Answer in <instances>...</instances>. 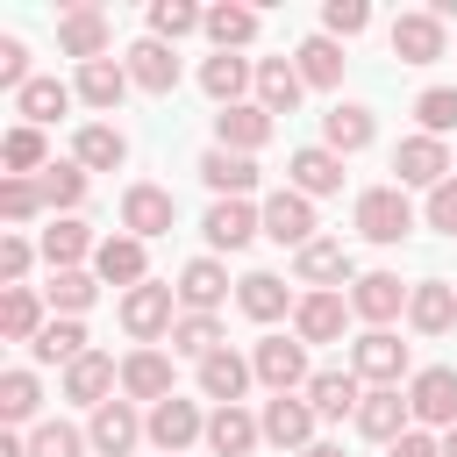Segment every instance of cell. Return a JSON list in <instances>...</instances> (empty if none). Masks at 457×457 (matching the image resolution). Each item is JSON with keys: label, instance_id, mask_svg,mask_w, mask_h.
I'll return each instance as SVG.
<instances>
[{"label": "cell", "instance_id": "2e32d148", "mask_svg": "<svg viewBox=\"0 0 457 457\" xmlns=\"http://www.w3.org/2000/svg\"><path fill=\"white\" fill-rule=\"evenodd\" d=\"M407 414H414V407L400 400V386H371L364 407H357V428H364L371 443H400V436H407Z\"/></svg>", "mask_w": 457, "mask_h": 457}, {"label": "cell", "instance_id": "7402d4cb", "mask_svg": "<svg viewBox=\"0 0 457 457\" xmlns=\"http://www.w3.org/2000/svg\"><path fill=\"white\" fill-rule=\"evenodd\" d=\"M121 393L129 400H171V357L164 350H136V357H121Z\"/></svg>", "mask_w": 457, "mask_h": 457}, {"label": "cell", "instance_id": "e0dca14e", "mask_svg": "<svg viewBox=\"0 0 457 457\" xmlns=\"http://www.w3.org/2000/svg\"><path fill=\"white\" fill-rule=\"evenodd\" d=\"M143 436H150V428L136 421V407H129V400H107V407H93V450H100V457H129Z\"/></svg>", "mask_w": 457, "mask_h": 457}, {"label": "cell", "instance_id": "83f0119b", "mask_svg": "<svg viewBox=\"0 0 457 457\" xmlns=\"http://www.w3.org/2000/svg\"><path fill=\"white\" fill-rule=\"evenodd\" d=\"M257 436H264V428H257L243 407H214V414H207V450H214V457H250Z\"/></svg>", "mask_w": 457, "mask_h": 457}, {"label": "cell", "instance_id": "f907efd6", "mask_svg": "<svg viewBox=\"0 0 457 457\" xmlns=\"http://www.w3.org/2000/svg\"><path fill=\"white\" fill-rule=\"evenodd\" d=\"M36 207H50V200H43V179H7V186H0V214H7L14 228H21Z\"/></svg>", "mask_w": 457, "mask_h": 457}, {"label": "cell", "instance_id": "ac0fdd59", "mask_svg": "<svg viewBox=\"0 0 457 457\" xmlns=\"http://www.w3.org/2000/svg\"><path fill=\"white\" fill-rule=\"evenodd\" d=\"M393 57L400 64H436L443 57V21L421 7V14H400L393 21Z\"/></svg>", "mask_w": 457, "mask_h": 457}, {"label": "cell", "instance_id": "1f68e13d", "mask_svg": "<svg viewBox=\"0 0 457 457\" xmlns=\"http://www.w3.org/2000/svg\"><path fill=\"white\" fill-rule=\"evenodd\" d=\"M43 328H50V321H43V300H36L29 286H7V293H0V336H7V343H36Z\"/></svg>", "mask_w": 457, "mask_h": 457}, {"label": "cell", "instance_id": "4fadbf2b", "mask_svg": "<svg viewBox=\"0 0 457 457\" xmlns=\"http://www.w3.org/2000/svg\"><path fill=\"white\" fill-rule=\"evenodd\" d=\"M214 136H221V150L250 157V150H264V143H271V114H264L257 100H243V107H221V114H214Z\"/></svg>", "mask_w": 457, "mask_h": 457}, {"label": "cell", "instance_id": "d6a6232c", "mask_svg": "<svg viewBox=\"0 0 457 457\" xmlns=\"http://www.w3.org/2000/svg\"><path fill=\"white\" fill-rule=\"evenodd\" d=\"M257 71L243 64V57H228V50H214L207 64H200V86H207V100H221V107H243V86H250Z\"/></svg>", "mask_w": 457, "mask_h": 457}, {"label": "cell", "instance_id": "277c9868", "mask_svg": "<svg viewBox=\"0 0 457 457\" xmlns=\"http://www.w3.org/2000/svg\"><path fill=\"white\" fill-rule=\"evenodd\" d=\"M350 371L371 378V386H400V371H407V343H400L393 328H364V336L350 343Z\"/></svg>", "mask_w": 457, "mask_h": 457}, {"label": "cell", "instance_id": "f1b7e54d", "mask_svg": "<svg viewBox=\"0 0 457 457\" xmlns=\"http://www.w3.org/2000/svg\"><path fill=\"white\" fill-rule=\"evenodd\" d=\"M200 179H207V186H214V193H221V200H243V193H250V186H257V164H250V157H236V150H221V143H214V150H207V157H200Z\"/></svg>", "mask_w": 457, "mask_h": 457}, {"label": "cell", "instance_id": "ba28073f", "mask_svg": "<svg viewBox=\"0 0 457 457\" xmlns=\"http://www.w3.org/2000/svg\"><path fill=\"white\" fill-rule=\"evenodd\" d=\"M257 428H264V443H278V450H307V443H314V407L293 400V393H271L264 414H257Z\"/></svg>", "mask_w": 457, "mask_h": 457}, {"label": "cell", "instance_id": "4316f807", "mask_svg": "<svg viewBox=\"0 0 457 457\" xmlns=\"http://www.w3.org/2000/svg\"><path fill=\"white\" fill-rule=\"evenodd\" d=\"M129 86H136V79H129V64H114V57H100V64H79V100H86V107H100V114H114Z\"/></svg>", "mask_w": 457, "mask_h": 457}, {"label": "cell", "instance_id": "6da1fadb", "mask_svg": "<svg viewBox=\"0 0 457 457\" xmlns=\"http://www.w3.org/2000/svg\"><path fill=\"white\" fill-rule=\"evenodd\" d=\"M407 228H414V207H407L400 186L357 193V236H364V243H407Z\"/></svg>", "mask_w": 457, "mask_h": 457}, {"label": "cell", "instance_id": "d590c367", "mask_svg": "<svg viewBox=\"0 0 457 457\" xmlns=\"http://www.w3.org/2000/svg\"><path fill=\"white\" fill-rule=\"evenodd\" d=\"M14 107H21L29 129H43V121H57V114L71 107V86H57V79H29V86L14 93Z\"/></svg>", "mask_w": 457, "mask_h": 457}, {"label": "cell", "instance_id": "11a10c76", "mask_svg": "<svg viewBox=\"0 0 457 457\" xmlns=\"http://www.w3.org/2000/svg\"><path fill=\"white\" fill-rule=\"evenodd\" d=\"M428 228H443V236H457V179H443V186L428 193Z\"/></svg>", "mask_w": 457, "mask_h": 457}, {"label": "cell", "instance_id": "cb8c5ba5", "mask_svg": "<svg viewBox=\"0 0 457 457\" xmlns=\"http://www.w3.org/2000/svg\"><path fill=\"white\" fill-rule=\"evenodd\" d=\"M407 321H414L421 336H443V328L457 321V286H450V278H421V286L407 293Z\"/></svg>", "mask_w": 457, "mask_h": 457}, {"label": "cell", "instance_id": "7a4b0ae2", "mask_svg": "<svg viewBox=\"0 0 457 457\" xmlns=\"http://www.w3.org/2000/svg\"><path fill=\"white\" fill-rule=\"evenodd\" d=\"M107 43H114V21H107L100 7H64V14H57V50H64V57L100 64Z\"/></svg>", "mask_w": 457, "mask_h": 457}, {"label": "cell", "instance_id": "681fc988", "mask_svg": "<svg viewBox=\"0 0 457 457\" xmlns=\"http://www.w3.org/2000/svg\"><path fill=\"white\" fill-rule=\"evenodd\" d=\"M43 200L50 207H79L86 200V164H50L43 171Z\"/></svg>", "mask_w": 457, "mask_h": 457}, {"label": "cell", "instance_id": "5b68a950", "mask_svg": "<svg viewBox=\"0 0 457 457\" xmlns=\"http://www.w3.org/2000/svg\"><path fill=\"white\" fill-rule=\"evenodd\" d=\"M407 407H414V421H428V428H457V371H450V364L414 371Z\"/></svg>", "mask_w": 457, "mask_h": 457}, {"label": "cell", "instance_id": "603a6c76", "mask_svg": "<svg viewBox=\"0 0 457 457\" xmlns=\"http://www.w3.org/2000/svg\"><path fill=\"white\" fill-rule=\"evenodd\" d=\"M257 371L236 357V350H214V357H200V393L214 400V407H243V386H250Z\"/></svg>", "mask_w": 457, "mask_h": 457}, {"label": "cell", "instance_id": "b9f144b4", "mask_svg": "<svg viewBox=\"0 0 457 457\" xmlns=\"http://www.w3.org/2000/svg\"><path fill=\"white\" fill-rule=\"evenodd\" d=\"M207 36H214V50H243V43L257 36V14L221 0V7H207Z\"/></svg>", "mask_w": 457, "mask_h": 457}, {"label": "cell", "instance_id": "816d5d0a", "mask_svg": "<svg viewBox=\"0 0 457 457\" xmlns=\"http://www.w3.org/2000/svg\"><path fill=\"white\" fill-rule=\"evenodd\" d=\"M93 293H100V286H93L86 271H57V278H50V307H64V321H71V314H86V307H93Z\"/></svg>", "mask_w": 457, "mask_h": 457}, {"label": "cell", "instance_id": "d6986e66", "mask_svg": "<svg viewBox=\"0 0 457 457\" xmlns=\"http://www.w3.org/2000/svg\"><path fill=\"white\" fill-rule=\"evenodd\" d=\"M129 79L143 86V93H171L179 86V57H171V43H157V36H143V43H129Z\"/></svg>", "mask_w": 457, "mask_h": 457}, {"label": "cell", "instance_id": "8fae6325", "mask_svg": "<svg viewBox=\"0 0 457 457\" xmlns=\"http://www.w3.org/2000/svg\"><path fill=\"white\" fill-rule=\"evenodd\" d=\"M393 171H400V186H443L450 179V150L436 143V136H407L400 150H393Z\"/></svg>", "mask_w": 457, "mask_h": 457}, {"label": "cell", "instance_id": "484cf974", "mask_svg": "<svg viewBox=\"0 0 457 457\" xmlns=\"http://www.w3.org/2000/svg\"><path fill=\"white\" fill-rule=\"evenodd\" d=\"M307 407H314L321 421H343V414H357V407H364V393H357V371H314V378H307Z\"/></svg>", "mask_w": 457, "mask_h": 457}, {"label": "cell", "instance_id": "f5cc1de1", "mask_svg": "<svg viewBox=\"0 0 457 457\" xmlns=\"http://www.w3.org/2000/svg\"><path fill=\"white\" fill-rule=\"evenodd\" d=\"M364 21H371L364 0H328V7H321V29H328V36H364Z\"/></svg>", "mask_w": 457, "mask_h": 457}, {"label": "cell", "instance_id": "680465c9", "mask_svg": "<svg viewBox=\"0 0 457 457\" xmlns=\"http://www.w3.org/2000/svg\"><path fill=\"white\" fill-rule=\"evenodd\" d=\"M0 457H29V443L21 436H0Z\"/></svg>", "mask_w": 457, "mask_h": 457}, {"label": "cell", "instance_id": "60d3db41", "mask_svg": "<svg viewBox=\"0 0 457 457\" xmlns=\"http://www.w3.org/2000/svg\"><path fill=\"white\" fill-rule=\"evenodd\" d=\"M29 350H36V364H79V357H86V328H79V321H50Z\"/></svg>", "mask_w": 457, "mask_h": 457}, {"label": "cell", "instance_id": "836d02e7", "mask_svg": "<svg viewBox=\"0 0 457 457\" xmlns=\"http://www.w3.org/2000/svg\"><path fill=\"white\" fill-rule=\"evenodd\" d=\"M321 143H328L336 157L364 150V143H371V107H328V114H321Z\"/></svg>", "mask_w": 457, "mask_h": 457}, {"label": "cell", "instance_id": "4dcf8cb0", "mask_svg": "<svg viewBox=\"0 0 457 457\" xmlns=\"http://www.w3.org/2000/svg\"><path fill=\"white\" fill-rule=\"evenodd\" d=\"M221 293H228V271H221L214 257H193V264L179 271V300H186L193 314H214V307H221Z\"/></svg>", "mask_w": 457, "mask_h": 457}, {"label": "cell", "instance_id": "d4e9b609", "mask_svg": "<svg viewBox=\"0 0 457 457\" xmlns=\"http://www.w3.org/2000/svg\"><path fill=\"white\" fill-rule=\"evenodd\" d=\"M200 228H207V243H214V250H243V243L264 228V214H250V200H214Z\"/></svg>", "mask_w": 457, "mask_h": 457}, {"label": "cell", "instance_id": "94428289", "mask_svg": "<svg viewBox=\"0 0 457 457\" xmlns=\"http://www.w3.org/2000/svg\"><path fill=\"white\" fill-rule=\"evenodd\" d=\"M443 457H457V428H443Z\"/></svg>", "mask_w": 457, "mask_h": 457}, {"label": "cell", "instance_id": "7bdbcfd3", "mask_svg": "<svg viewBox=\"0 0 457 457\" xmlns=\"http://www.w3.org/2000/svg\"><path fill=\"white\" fill-rule=\"evenodd\" d=\"M171 350H186V357H214V350H228V343H221V321H214V314H179Z\"/></svg>", "mask_w": 457, "mask_h": 457}, {"label": "cell", "instance_id": "e575fe53", "mask_svg": "<svg viewBox=\"0 0 457 457\" xmlns=\"http://www.w3.org/2000/svg\"><path fill=\"white\" fill-rule=\"evenodd\" d=\"M293 271H300L307 286H321V293H328V286H343V278H350V250H343V243H321V236H314V243L300 250V264H293Z\"/></svg>", "mask_w": 457, "mask_h": 457}, {"label": "cell", "instance_id": "ab89813d", "mask_svg": "<svg viewBox=\"0 0 457 457\" xmlns=\"http://www.w3.org/2000/svg\"><path fill=\"white\" fill-rule=\"evenodd\" d=\"M236 307H243L250 321H278V314H286V286H278L271 271H250V278L236 286Z\"/></svg>", "mask_w": 457, "mask_h": 457}, {"label": "cell", "instance_id": "3957f363", "mask_svg": "<svg viewBox=\"0 0 457 457\" xmlns=\"http://www.w3.org/2000/svg\"><path fill=\"white\" fill-rule=\"evenodd\" d=\"M121 328L136 336V343H157V336H171L179 328V314H171V286H136V293H121Z\"/></svg>", "mask_w": 457, "mask_h": 457}, {"label": "cell", "instance_id": "f35d334b", "mask_svg": "<svg viewBox=\"0 0 457 457\" xmlns=\"http://www.w3.org/2000/svg\"><path fill=\"white\" fill-rule=\"evenodd\" d=\"M121 157H129V136H121V129H107V121L79 129V164H86V171H114Z\"/></svg>", "mask_w": 457, "mask_h": 457}, {"label": "cell", "instance_id": "7c38bea8", "mask_svg": "<svg viewBox=\"0 0 457 457\" xmlns=\"http://www.w3.org/2000/svg\"><path fill=\"white\" fill-rule=\"evenodd\" d=\"M407 293H414V286H400L393 271H364V278H357V293H350V314H357V321H371V328H386V321L407 307Z\"/></svg>", "mask_w": 457, "mask_h": 457}, {"label": "cell", "instance_id": "9f6ffc18", "mask_svg": "<svg viewBox=\"0 0 457 457\" xmlns=\"http://www.w3.org/2000/svg\"><path fill=\"white\" fill-rule=\"evenodd\" d=\"M29 257H36V250H29V236H0V278H7V286H21Z\"/></svg>", "mask_w": 457, "mask_h": 457}, {"label": "cell", "instance_id": "30bf717a", "mask_svg": "<svg viewBox=\"0 0 457 457\" xmlns=\"http://www.w3.org/2000/svg\"><path fill=\"white\" fill-rule=\"evenodd\" d=\"M143 428H150V443H157L164 457H179V450H186L193 436H207V421H200V407H193V400H179V393H171V400H157Z\"/></svg>", "mask_w": 457, "mask_h": 457}, {"label": "cell", "instance_id": "db71d44e", "mask_svg": "<svg viewBox=\"0 0 457 457\" xmlns=\"http://www.w3.org/2000/svg\"><path fill=\"white\" fill-rule=\"evenodd\" d=\"M0 86H7V93L29 86V50H21V36H0Z\"/></svg>", "mask_w": 457, "mask_h": 457}, {"label": "cell", "instance_id": "ee69618b", "mask_svg": "<svg viewBox=\"0 0 457 457\" xmlns=\"http://www.w3.org/2000/svg\"><path fill=\"white\" fill-rule=\"evenodd\" d=\"M193 29H207L200 7H186V0H157V7H150V36H157V43H179V36H193Z\"/></svg>", "mask_w": 457, "mask_h": 457}, {"label": "cell", "instance_id": "8d00e7d4", "mask_svg": "<svg viewBox=\"0 0 457 457\" xmlns=\"http://www.w3.org/2000/svg\"><path fill=\"white\" fill-rule=\"evenodd\" d=\"M86 250H100V243L86 236V221H71V214H64V221H50V228H43V257H50L57 271H79V257H86Z\"/></svg>", "mask_w": 457, "mask_h": 457}, {"label": "cell", "instance_id": "52a82bcc", "mask_svg": "<svg viewBox=\"0 0 457 457\" xmlns=\"http://www.w3.org/2000/svg\"><path fill=\"white\" fill-rule=\"evenodd\" d=\"M171 221H179V200H171L164 186H129V193H121V228H129L136 243L164 236Z\"/></svg>", "mask_w": 457, "mask_h": 457}, {"label": "cell", "instance_id": "9c48e42d", "mask_svg": "<svg viewBox=\"0 0 457 457\" xmlns=\"http://www.w3.org/2000/svg\"><path fill=\"white\" fill-rule=\"evenodd\" d=\"M264 236H271V243L307 250V243H314V200H307V193H293V186H286V193H271V200H264Z\"/></svg>", "mask_w": 457, "mask_h": 457}, {"label": "cell", "instance_id": "7dc6e473", "mask_svg": "<svg viewBox=\"0 0 457 457\" xmlns=\"http://www.w3.org/2000/svg\"><path fill=\"white\" fill-rule=\"evenodd\" d=\"M0 157H7V179H29L36 164H43V129H7V143H0Z\"/></svg>", "mask_w": 457, "mask_h": 457}, {"label": "cell", "instance_id": "91938a15", "mask_svg": "<svg viewBox=\"0 0 457 457\" xmlns=\"http://www.w3.org/2000/svg\"><path fill=\"white\" fill-rule=\"evenodd\" d=\"M300 457H343V450H336V443H307Z\"/></svg>", "mask_w": 457, "mask_h": 457}, {"label": "cell", "instance_id": "6f0895ef", "mask_svg": "<svg viewBox=\"0 0 457 457\" xmlns=\"http://www.w3.org/2000/svg\"><path fill=\"white\" fill-rule=\"evenodd\" d=\"M393 457H443V443H436L428 428H407V436L393 443Z\"/></svg>", "mask_w": 457, "mask_h": 457}, {"label": "cell", "instance_id": "74e56055", "mask_svg": "<svg viewBox=\"0 0 457 457\" xmlns=\"http://www.w3.org/2000/svg\"><path fill=\"white\" fill-rule=\"evenodd\" d=\"M293 64H300L307 86H336V79H343V50H336V36H307V43L293 50Z\"/></svg>", "mask_w": 457, "mask_h": 457}, {"label": "cell", "instance_id": "5bb4252c", "mask_svg": "<svg viewBox=\"0 0 457 457\" xmlns=\"http://www.w3.org/2000/svg\"><path fill=\"white\" fill-rule=\"evenodd\" d=\"M343 321H350V300H343V293H307V300L293 307V336H300V343H336Z\"/></svg>", "mask_w": 457, "mask_h": 457}, {"label": "cell", "instance_id": "f546056e", "mask_svg": "<svg viewBox=\"0 0 457 457\" xmlns=\"http://www.w3.org/2000/svg\"><path fill=\"white\" fill-rule=\"evenodd\" d=\"M93 271H100L107 286H129V293H136V286H143V243H136V236H107V243L93 250Z\"/></svg>", "mask_w": 457, "mask_h": 457}, {"label": "cell", "instance_id": "bcb514c9", "mask_svg": "<svg viewBox=\"0 0 457 457\" xmlns=\"http://www.w3.org/2000/svg\"><path fill=\"white\" fill-rule=\"evenodd\" d=\"M414 114H421V136L443 143V136L457 129V86H428V93L414 100Z\"/></svg>", "mask_w": 457, "mask_h": 457}, {"label": "cell", "instance_id": "c3c4849f", "mask_svg": "<svg viewBox=\"0 0 457 457\" xmlns=\"http://www.w3.org/2000/svg\"><path fill=\"white\" fill-rule=\"evenodd\" d=\"M29 457H86V436H79L71 421H43V428L29 436Z\"/></svg>", "mask_w": 457, "mask_h": 457}, {"label": "cell", "instance_id": "9a60e30c", "mask_svg": "<svg viewBox=\"0 0 457 457\" xmlns=\"http://www.w3.org/2000/svg\"><path fill=\"white\" fill-rule=\"evenodd\" d=\"M114 357L107 350H86L79 364H64V400H79V407H107V393H114Z\"/></svg>", "mask_w": 457, "mask_h": 457}, {"label": "cell", "instance_id": "ffe728a7", "mask_svg": "<svg viewBox=\"0 0 457 457\" xmlns=\"http://www.w3.org/2000/svg\"><path fill=\"white\" fill-rule=\"evenodd\" d=\"M300 93H307V79H300L293 57H264V64H257V107H264V114H293Z\"/></svg>", "mask_w": 457, "mask_h": 457}, {"label": "cell", "instance_id": "8992f818", "mask_svg": "<svg viewBox=\"0 0 457 457\" xmlns=\"http://www.w3.org/2000/svg\"><path fill=\"white\" fill-rule=\"evenodd\" d=\"M250 371H257L271 393H293V386L314 378V371H307V343H286V336H264V343L250 350Z\"/></svg>", "mask_w": 457, "mask_h": 457}, {"label": "cell", "instance_id": "44dd1931", "mask_svg": "<svg viewBox=\"0 0 457 457\" xmlns=\"http://www.w3.org/2000/svg\"><path fill=\"white\" fill-rule=\"evenodd\" d=\"M286 171H293V193H307V200H314V193H343V157H336L328 143L293 150V164H286Z\"/></svg>", "mask_w": 457, "mask_h": 457}, {"label": "cell", "instance_id": "f6af8a7d", "mask_svg": "<svg viewBox=\"0 0 457 457\" xmlns=\"http://www.w3.org/2000/svg\"><path fill=\"white\" fill-rule=\"evenodd\" d=\"M36 407H43L36 371H7V378H0V421H29Z\"/></svg>", "mask_w": 457, "mask_h": 457}]
</instances>
